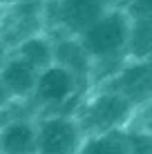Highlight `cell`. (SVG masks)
I'll list each match as a JSON object with an SVG mask.
<instances>
[{
	"mask_svg": "<svg viewBox=\"0 0 152 154\" xmlns=\"http://www.w3.org/2000/svg\"><path fill=\"white\" fill-rule=\"evenodd\" d=\"M130 18L123 9H107L92 27L78 36L83 49L92 60L90 89L101 87L128 60Z\"/></svg>",
	"mask_w": 152,
	"mask_h": 154,
	"instance_id": "1",
	"label": "cell"
},
{
	"mask_svg": "<svg viewBox=\"0 0 152 154\" xmlns=\"http://www.w3.org/2000/svg\"><path fill=\"white\" fill-rule=\"evenodd\" d=\"M90 87H85L76 76L58 65H49L36 76V85L31 92V105L36 107V116L40 114H63L74 116L78 105L87 96Z\"/></svg>",
	"mask_w": 152,
	"mask_h": 154,
	"instance_id": "2",
	"label": "cell"
},
{
	"mask_svg": "<svg viewBox=\"0 0 152 154\" xmlns=\"http://www.w3.org/2000/svg\"><path fill=\"white\" fill-rule=\"evenodd\" d=\"M134 114L137 109L116 92L105 87H94L78 105L74 119L83 134L94 136L107 134V132H123L132 123Z\"/></svg>",
	"mask_w": 152,
	"mask_h": 154,
	"instance_id": "3",
	"label": "cell"
},
{
	"mask_svg": "<svg viewBox=\"0 0 152 154\" xmlns=\"http://www.w3.org/2000/svg\"><path fill=\"white\" fill-rule=\"evenodd\" d=\"M107 9L98 0H45L43 29L47 36H78L92 27Z\"/></svg>",
	"mask_w": 152,
	"mask_h": 154,
	"instance_id": "4",
	"label": "cell"
},
{
	"mask_svg": "<svg viewBox=\"0 0 152 154\" xmlns=\"http://www.w3.org/2000/svg\"><path fill=\"white\" fill-rule=\"evenodd\" d=\"M85 134L74 116H36V154H78Z\"/></svg>",
	"mask_w": 152,
	"mask_h": 154,
	"instance_id": "5",
	"label": "cell"
},
{
	"mask_svg": "<svg viewBox=\"0 0 152 154\" xmlns=\"http://www.w3.org/2000/svg\"><path fill=\"white\" fill-rule=\"evenodd\" d=\"M101 87L112 89L119 96H123L134 109L148 107L152 94V72L150 60H125L121 69L114 74Z\"/></svg>",
	"mask_w": 152,
	"mask_h": 154,
	"instance_id": "6",
	"label": "cell"
},
{
	"mask_svg": "<svg viewBox=\"0 0 152 154\" xmlns=\"http://www.w3.org/2000/svg\"><path fill=\"white\" fill-rule=\"evenodd\" d=\"M49 38H51V47H54V65L67 69L85 87H90L92 60L87 51L83 49L81 40L74 36H49Z\"/></svg>",
	"mask_w": 152,
	"mask_h": 154,
	"instance_id": "7",
	"label": "cell"
},
{
	"mask_svg": "<svg viewBox=\"0 0 152 154\" xmlns=\"http://www.w3.org/2000/svg\"><path fill=\"white\" fill-rule=\"evenodd\" d=\"M0 154H36V119L0 125Z\"/></svg>",
	"mask_w": 152,
	"mask_h": 154,
	"instance_id": "8",
	"label": "cell"
},
{
	"mask_svg": "<svg viewBox=\"0 0 152 154\" xmlns=\"http://www.w3.org/2000/svg\"><path fill=\"white\" fill-rule=\"evenodd\" d=\"M9 54L18 56L29 67H34L36 72H43L45 67L54 65V47H51V38L45 31H38V34L23 38Z\"/></svg>",
	"mask_w": 152,
	"mask_h": 154,
	"instance_id": "9",
	"label": "cell"
},
{
	"mask_svg": "<svg viewBox=\"0 0 152 154\" xmlns=\"http://www.w3.org/2000/svg\"><path fill=\"white\" fill-rule=\"evenodd\" d=\"M152 18H130L128 60H150Z\"/></svg>",
	"mask_w": 152,
	"mask_h": 154,
	"instance_id": "10",
	"label": "cell"
},
{
	"mask_svg": "<svg viewBox=\"0 0 152 154\" xmlns=\"http://www.w3.org/2000/svg\"><path fill=\"white\" fill-rule=\"evenodd\" d=\"M78 154H128L123 132H107V134L85 136Z\"/></svg>",
	"mask_w": 152,
	"mask_h": 154,
	"instance_id": "11",
	"label": "cell"
},
{
	"mask_svg": "<svg viewBox=\"0 0 152 154\" xmlns=\"http://www.w3.org/2000/svg\"><path fill=\"white\" fill-rule=\"evenodd\" d=\"M105 9H125L132 0H98Z\"/></svg>",
	"mask_w": 152,
	"mask_h": 154,
	"instance_id": "12",
	"label": "cell"
},
{
	"mask_svg": "<svg viewBox=\"0 0 152 154\" xmlns=\"http://www.w3.org/2000/svg\"><path fill=\"white\" fill-rule=\"evenodd\" d=\"M11 2H16V0H0V7H9Z\"/></svg>",
	"mask_w": 152,
	"mask_h": 154,
	"instance_id": "13",
	"label": "cell"
},
{
	"mask_svg": "<svg viewBox=\"0 0 152 154\" xmlns=\"http://www.w3.org/2000/svg\"><path fill=\"white\" fill-rule=\"evenodd\" d=\"M2 11H5V7H0V18H2Z\"/></svg>",
	"mask_w": 152,
	"mask_h": 154,
	"instance_id": "14",
	"label": "cell"
}]
</instances>
